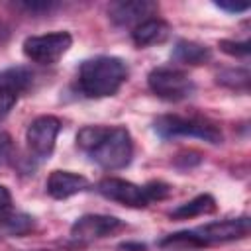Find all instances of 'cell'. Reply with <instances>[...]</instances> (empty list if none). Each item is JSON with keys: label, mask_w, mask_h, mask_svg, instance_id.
<instances>
[{"label": "cell", "mask_w": 251, "mask_h": 251, "mask_svg": "<svg viewBox=\"0 0 251 251\" xmlns=\"http://www.w3.org/2000/svg\"><path fill=\"white\" fill-rule=\"evenodd\" d=\"M12 157H14V141L8 131L0 129V167L8 165L12 161Z\"/></svg>", "instance_id": "cell-19"}, {"label": "cell", "mask_w": 251, "mask_h": 251, "mask_svg": "<svg viewBox=\"0 0 251 251\" xmlns=\"http://www.w3.org/2000/svg\"><path fill=\"white\" fill-rule=\"evenodd\" d=\"M124 227V222L116 216H104V214H86L80 216L71 226V237L82 243L108 237Z\"/></svg>", "instance_id": "cell-9"}, {"label": "cell", "mask_w": 251, "mask_h": 251, "mask_svg": "<svg viewBox=\"0 0 251 251\" xmlns=\"http://www.w3.org/2000/svg\"><path fill=\"white\" fill-rule=\"evenodd\" d=\"M171 33V25L161 18H149L131 29V39L137 47H149L163 43Z\"/></svg>", "instance_id": "cell-12"}, {"label": "cell", "mask_w": 251, "mask_h": 251, "mask_svg": "<svg viewBox=\"0 0 251 251\" xmlns=\"http://www.w3.org/2000/svg\"><path fill=\"white\" fill-rule=\"evenodd\" d=\"M218 82L233 88V90H247L249 86V73L245 69H227L218 75Z\"/></svg>", "instance_id": "cell-16"}, {"label": "cell", "mask_w": 251, "mask_h": 251, "mask_svg": "<svg viewBox=\"0 0 251 251\" xmlns=\"http://www.w3.org/2000/svg\"><path fill=\"white\" fill-rule=\"evenodd\" d=\"M45 188H47V194L51 198L65 200V198H71V196L86 190L88 188V180H86V176L71 173V171H53L47 176Z\"/></svg>", "instance_id": "cell-11"}, {"label": "cell", "mask_w": 251, "mask_h": 251, "mask_svg": "<svg viewBox=\"0 0 251 251\" xmlns=\"http://www.w3.org/2000/svg\"><path fill=\"white\" fill-rule=\"evenodd\" d=\"M147 84L153 94H157L159 98L167 102H180L194 92L192 78L186 73L178 69H171V67L153 69L147 75Z\"/></svg>", "instance_id": "cell-6"}, {"label": "cell", "mask_w": 251, "mask_h": 251, "mask_svg": "<svg viewBox=\"0 0 251 251\" xmlns=\"http://www.w3.org/2000/svg\"><path fill=\"white\" fill-rule=\"evenodd\" d=\"M33 82V73L25 67H10L0 73V88L10 90L12 94L25 92Z\"/></svg>", "instance_id": "cell-15"}, {"label": "cell", "mask_w": 251, "mask_h": 251, "mask_svg": "<svg viewBox=\"0 0 251 251\" xmlns=\"http://www.w3.org/2000/svg\"><path fill=\"white\" fill-rule=\"evenodd\" d=\"M157 10V4L147 0H129V2H112L108 6V18L112 24L120 27H135L137 24L149 20L153 12Z\"/></svg>", "instance_id": "cell-10"}, {"label": "cell", "mask_w": 251, "mask_h": 251, "mask_svg": "<svg viewBox=\"0 0 251 251\" xmlns=\"http://www.w3.org/2000/svg\"><path fill=\"white\" fill-rule=\"evenodd\" d=\"M173 57L184 65H204L206 61H210L212 53L206 45L196 43V41H186L180 39L175 49H173Z\"/></svg>", "instance_id": "cell-14"}, {"label": "cell", "mask_w": 251, "mask_h": 251, "mask_svg": "<svg viewBox=\"0 0 251 251\" xmlns=\"http://www.w3.org/2000/svg\"><path fill=\"white\" fill-rule=\"evenodd\" d=\"M12 212H14V210H12V194H10V190H8L6 186L0 184V224H2Z\"/></svg>", "instance_id": "cell-21"}, {"label": "cell", "mask_w": 251, "mask_h": 251, "mask_svg": "<svg viewBox=\"0 0 251 251\" xmlns=\"http://www.w3.org/2000/svg\"><path fill=\"white\" fill-rule=\"evenodd\" d=\"M216 210V200L210 194H198L196 198L188 200L186 204H180L171 212L173 220H190L196 216H206Z\"/></svg>", "instance_id": "cell-13"}, {"label": "cell", "mask_w": 251, "mask_h": 251, "mask_svg": "<svg viewBox=\"0 0 251 251\" xmlns=\"http://www.w3.org/2000/svg\"><path fill=\"white\" fill-rule=\"evenodd\" d=\"M155 131L163 139L171 137H198L208 143H222V131L216 124L208 122L206 118H196V116H176V114H167L155 120Z\"/></svg>", "instance_id": "cell-5"}, {"label": "cell", "mask_w": 251, "mask_h": 251, "mask_svg": "<svg viewBox=\"0 0 251 251\" xmlns=\"http://www.w3.org/2000/svg\"><path fill=\"white\" fill-rule=\"evenodd\" d=\"M96 190L106 200L118 202L127 208H143L155 200H165L171 194V186L161 180H153L145 186H139V184H133V182L118 178V176L102 178L96 184Z\"/></svg>", "instance_id": "cell-4"}, {"label": "cell", "mask_w": 251, "mask_h": 251, "mask_svg": "<svg viewBox=\"0 0 251 251\" xmlns=\"http://www.w3.org/2000/svg\"><path fill=\"white\" fill-rule=\"evenodd\" d=\"M220 49L231 57H247L249 55V43L247 41H229V39H222L220 41Z\"/></svg>", "instance_id": "cell-18"}, {"label": "cell", "mask_w": 251, "mask_h": 251, "mask_svg": "<svg viewBox=\"0 0 251 251\" xmlns=\"http://www.w3.org/2000/svg\"><path fill=\"white\" fill-rule=\"evenodd\" d=\"M16 100H18L16 94H12V92L6 90V88H0V122L10 114V110L14 108Z\"/></svg>", "instance_id": "cell-20"}, {"label": "cell", "mask_w": 251, "mask_h": 251, "mask_svg": "<svg viewBox=\"0 0 251 251\" xmlns=\"http://www.w3.org/2000/svg\"><path fill=\"white\" fill-rule=\"evenodd\" d=\"M59 131H61V120L59 118H55V116L35 118L27 126V131H25V141H27L29 151L39 159L49 157L55 149V141H57Z\"/></svg>", "instance_id": "cell-8"}, {"label": "cell", "mask_w": 251, "mask_h": 251, "mask_svg": "<svg viewBox=\"0 0 251 251\" xmlns=\"http://www.w3.org/2000/svg\"><path fill=\"white\" fill-rule=\"evenodd\" d=\"M251 224L249 218H235V220H222V222H210L204 226H198L194 229L178 231L169 235L161 241V245H212V243H227L235 239H243L249 235Z\"/></svg>", "instance_id": "cell-3"}, {"label": "cell", "mask_w": 251, "mask_h": 251, "mask_svg": "<svg viewBox=\"0 0 251 251\" xmlns=\"http://www.w3.org/2000/svg\"><path fill=\"white\" fill-rule=\"evenodd\" d=\"M2 226L12 233V235H24L25 231H29L33 227V220L25 214H18V212H12L4 222Z\"/></svg>", "instance_id": "cell-17"}, {"label": "cell", "mask_w": 251, "mask_h": 251, "mask_svg": "<svg viewBox=\"0 0 251 251\" xmlns=\"http://www.w3.org/2000/svg\"><path fill=\"white\" fill-rule=\"evenodd\" d=\"M127 65L118 57H92L78 69V88L88 98L114 96L127 80Z\"/></svg>", "instance_id": "cell-2"}, {"label": "cell", "mask_w": 251, "mask_h": 251, "mask_svg": "<svg viewBox=\"0 0 251 251\" xmlns=\"http://www.w3.org/2000/svg\"><path fill=\"white\" fill-rule=\"evenodd\" d=\"M216 6L229 14H239V12L249 10V4H237V2H216Z\"/></svg>", "instance_id": "cell-22"}, {"label": "cell", "mask_w": 251, "mask_h": 251, "mask_svg": "<svg viewBox=\"0 0 251 251\" xmlns=\"http://www.w3.org/2000/svg\"><path fill=\"white\" fill-rule=\"evenodd\" d=\"M76 145L106 171H120L133 157V139L122 126H84L76 133Z\"/></svg>", "instance_id": "cell-1"}, {"label": "cell", "mask_w": 251, "mask_h": 251, "mask_svg": "<svg viewBox=\"0 0 251 251\" xmlns=\"http://www.w3.org/2000/svg\"><path fill=\"white\" fill-rule=\"evenodd\" d=\"M22 8H25V10H29V12H49L51 8H55V4L53 2H25V4H20Z\"/></svg>", "instance_id": "cell-23"}, {"label": "cell", "mask_w": 251, "mask_h": 251, "mask_svg": "<svg viewBox=\"0 0 251 251\" xmlns=\"http://www.w3.org/2000/svg\"><path fill=\"white\" fill-rule=\"evenodd\" d=\"M6 35H8V27H6V24L0 20V41H2Z\"/></svg>", "instance_id": "cell-24"}, {"label": "cell", "mask_w": 251, "mask_h": 251, "mask_svg": "<svg viewBox=\"0 0 251 251\" xmlns=\"http://www.w3.org/2000/svg\"><path fill=\"white\" fill-rule=\"evenodd\" d=\"M73 45V35L69 31H53L43 35H29L24 41V55L39 65L57 63Z\"/></svg>", "instance_id": "cell-7"}]
</instances>
